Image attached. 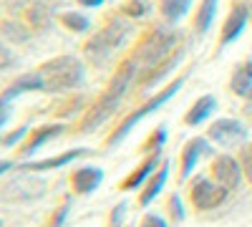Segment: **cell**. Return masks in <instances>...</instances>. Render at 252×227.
I'll use <instances>...</instances> for the list:
<instances>
[{
	"mask_svg": "<svg viewBox=\"0 0 252 227\" xmlns=\"http://www.w3.org/2000/svg\"><path fill=\"white\" fill-rule=\"evenodd\" d=\"M136 73H139V64L134 58H129L126 64L116 71V76L111 78V84H109V89L103 91L96 101H94V106L86 111V116L81 119V124H78V131H94L96 127H101L103 121H106L116 109H119V104H121V98L126 96V91L131 89V81L136 78Z\"/></svg>",
	"mask_w": 252,
	"mask_h": 227,
	"instance_id": "cell-1",
	"label": "cell"
},
{
	"mask_svg": "<svg viewBox=\"0 0 252 227\" xmlns=\"http://www.w3.org/2000/svg\"><path fill=\"white\" fill-rule=\"evenodd\" d=\"M38 71L46 81L48 94L73 91L83 84V78H86V68H83V64L76 56H56V58L46 61Z\"/></svg>",
	"mask_w": 252,
	"mask_h": 227,
	"instance_id": "cell-2",
	"label": "cell"
},
{
	"mask_svg": "<svg viewBox=\"0 0 252 227\" xmlns=\"http://www.w3.org/2000/svg\"><path fill=\"white\" fill-rule=\"evenodd\" d=\"M129 33H131L129 20H126V18H111L98 33H94V35L86 40L83 51H86V56L91 58V64L103 66V64L111 58V53L119 51V48L126 43Z\"/></svg>",
	"mask_w": 252,
	"mask_h": 227,
	"instance_id": "cell-3",
	"label": "cell"
},
{
	"mask_svg": "<svg viewBox=\"0 0 252 227\" xmlns=\"http://www.w3.org/2000/svg\"><path fill=\"white\" fill-rule=\"evenodd\" d=\"M172 48H177V31L166 28V26H157L154 31L146 33V38L139 43L131 58L139 64V71H146V68H154L157 64H161L164 58H169Z\"/></svg>",
	"mask_w": 252,
	"mask_h": 227,
	"instance_id": "cell-4",
	"label": "cell"
},
{
	"mask_svg": "<svg viewBox=\"0 0 252 227\" xmlns=\"http://www.w3.org/2000/svg\"><path fill=\"white\" fill-rule=\"evenodd\" d=\"M184 81H187V76H179V78H174L172 81V84L169 86H166L164 91H159V94H154L152 96V101H146V104L144 106H139L136 111H131L129 116H126L124 121H121V127L111 134V139H109V144H119V141H124V136L126 134H129L134 127H136V124L144 119V116H149V114H154V111H159L164 104H166V101H169V98H174L177 96V91L184 86Z\"/></svg>",
	"mask_w": 252,
	"mask_h": 227,
	"instance_id": "cell-5",
	"label": "cell"
},
{
	"mask_svg": "<svg viewBox=\"0 0 252 227\" xmlns=\"http://www.w3.org/2000/svg\"><path fill=\"white\" fill-rule=\"evenodd\" d=\"M229 190H224L222 184L215 179H209V177H194L192 179V187H189V199H192V204L197 210H215L220 207V204L227 199Z\"/></svg>",
	"mask_w": 252,
	"mask_h": 227,
	"instance_id": "cell-6",
	"label": "cell"
},
{
	"mask_svg": "<svg viewBox=\"0 0 252 227\" xmlns=\"http://www.w3.org/2000/svg\"><path fill=\"white\" fill-rule=\"evenodd\" d=\"M207 139L217 141L220 147H237V144H242L247 139V129L237 119H217L212 127H209Z\"/></svg>",
	"mask_w": 252,
	"mask_h": 227,
	"instance_id": "cell-7",
	"label": "cell"
},
{
	"mask_svg": "<svg viewBox=\"0 0 252 227\" xmlns=\"http://www.w3.org/2000/svg\"><path fill=\"white\" fill-rule=\"evenodd\" d=\"M212 174H215V179L222 184L224 190H240V184H242V174H245V169H242V164H240V159H235V157H229V154H220L215 162H212Z\"/></svg>",
	"mask_w": 252,
	"mask_h": 227,
	"instance_id": "cell-8",
	"label": "cell"
},
{
	"mask_svg": "<svg viewBox=\"0 0 252 227\" xmlns=\"http://www.w3.org/2000/svg\"><path fill=\"white\" fill-rule=\"evenodd\" d=\"M250 20V8L245 3H237L232 10H229L227 20H224V28H222V38H220V48H227L229 43H235V40L242 35L245 26Z\"/></svg>",
	"mask_w": 252,
	"mask_h": 227,
	"instance_id": "cell-9",
	"label": "cell"
},
{
	"mask_svg": "<svg viewBox=\"0 0 252 227\" xmlns=\"http://www.w3.org/2000/svg\"><path fill=\"white\" fill-rule=\"evenodd\" d=\"M3 195L8 197V199H35V197H40L43 195V190H46V182H28V177H18V179H13V182H8V184H3Z\"/></svg>",
	"mask_w": 252,
	"mask_h": 227,
	"instance_id": "cell-10",
	"label": "cell"
},
{
	"mask_svg": "<svg viewBox=\"0 0 252 227\" xmlns=\"http://www.w3.org/2000/svg\"><path fill=\"white\" fill-rule=\"evenodd\" d=\"M182 58H184V48H177V51H174V56L164 58L161 64H157L154 68L139 71V73H141V76H139V86H141V89L154 86L157 81H161L164 76H169V71H174V66H179V64H182Z\"/></svg>",
	"mask_w": 252,
	"mask_h": 227,
	"instance_id": "cell-11",
	"label": "cell"
},
{
	"mask_svg": "<svg viewBox=\"0 0 252 227\" xmlns=\"http://www.w3.org/2000/svg\"><path fill=\"white\" fill-rule=\"evenodd\" d=\"M209 152H212V147H209V139H204V136H194L192 141H187V147L182 152V172H179L182 182L194 172L199 157L202 154H209Z\"/></svg>",
	"mask_w": 252,
	"mask_h": 227,
	"instance_id": "cell-12",
	"label": "cell"
},
{
	"mask_svg": "<svg viewBox=\"0 0 252 227\" xmlns=\"http://www.w3.org/2000/svg\"><path fill=\"white\" fill-rule=\"evenodd\" d=\"M28 91H46V81H43V76H40V71L18 76L13 84H10L3 94H0V98H3V101H13V98H18L20 94H28Z\"/></svg>",
	"mask_w": 252,
	"mask_h": 227,
	"instance_id": "cell-13",
	"label": "cell"
},
{
	"mask_svg": "<svg viewBox=\"0 0 252 227\" xmlns=\"http://www.w3.org/2000/svg\"><path fill=\"white\" fill-rule=\"evenodd\" d=\"M103 182V172L98 167H81L71 174V187L73 192L78 195H89V192H96Z\"/></svg>",
	"mask_w": 252,
	"mask_h": 227,
	"instance_id": "cell-14",
	"label": "cell"
},
{
	"mask_svg": "<svg viewBox=\"0 0 252 227\" xmlns=\"http://www.w3.org/2000/svg\"><path fill=\"white\" fill-rule=\"evenodd\" d=\"M63 124H46V127H38V129H33V134H31V139L23 144V157H33L43 144H48L51 139H56V136H61L63 134Z\"/></svg>",
	"mask_w": 252,
	"mask_h": 227,
	"instance_id": "cell-15",
	"label": "cell"
},
{
	"mask_svg": "<svg viewBox=\"0 0 252 227\" xmlns=\"http://www.w3.org/2000/svg\"><path fill=\"white\" fill-rule=\"evenodd\" d=\"M89 149H71V152H63V154H58V157H48V159H40V162H28V164H23V172H46V169H58V167H66V164H71L73 159H78V157H83Z\"/></svg>",
	"mask_w": 252,
	"mask_h": 227,
	"instance_id": "cell-16",
	"label": "cell"
},
{
	"mask_svg": "<svg viewBox=\"0 0 252 227\" xmlns=\"http://www.w3.org/2000/svg\"><path fill=\"white\" fill-rule=\"evenodd\" d=\"M169 169H172V162H164L161 167L149 177V182H146V187H144V192H141V197H139L141 207H149L152 199L159 197V192L164 190V184H166V177H169Z\"/></svg>",
	"mask_w": 252,
	"mask_h": 227,
	"instance_id": "cell-17",
	"label": "cell"
},
{
	"mask_svg": "<svg viewBox=\"0 0 252 227\" xmlns=\"http://www.w3.org/2000/svg\"><path fill=\"white\" fill-rule=\"evenodd\" d=\"M159 157H161V152H152V157H146L144 159V164L134 172V174H129L124 179V184H121V190H139L141 184L149 179L154 172H157V164H159Z\"/></svg>",
	"mask_w": 252,
	"mask_h": 227,
	"instance_id": "cell-18",
	"label": "cell"
},
{
	"mask_svg": "<svg viewBox=\"0 0 252 227\" xmlns=\"http://www.w3.org/2000/svg\"><path fill=\"white\" fill-rule=\"evenodd\" d=\"M215 106H217V98L215 96H199L194 104H192V109L187 111V116H184V121L189 124V127H199V124H204L209 116H212V111H215Z\"/></svg>",
	"mask_w": 252,
	"mask_h": 227,
	"instance_id": "cell-19",
	"label": "cell"
},
{
	"mask_svg": "<svg viewBox=\"0 0 252 227\" xmlns=\"http://www.w3.org/2000/svg\"><path fill=\"white\" fill-rule=\"evenodd\" d=\"M229 89L242 98H252V61H245L235 68L232 78H229Z\"/></svg>",
	"mask_w": 252,
	"mask_h": 227,
	"instance_id": "cell-20",
	"label": "cell"
},
{
	"mask_svg": "<svg viewBox=\"0 0 252 227\" xmlns=\"http://www.w3.org/2000/svg\"><path fill=\"white\" fill-rule=\"evenodd\" d=\"M217 3L220 0H202V5L197 10V18H194V26H197V33H207L209 28H212V20L217 15Z\"/></svg>",
	"mask_w": 252,
	"mask_h": 227,
	"instance_id": "cell-21",
	"label": "cell"
},
{
	"mask_svg": "<svg viewBox=\"0 0 252 227\" xmlns=\"http://www.w3.org/2000/svg\"><path fill=\"white\" fill-rule=\"evenodd\" d=\"M161 3V13L169 23H177L179 18H184L192 8V0H159Z\"/></svg>",
	"mask_w": 252,
	"mask_h": 227,
	"instance_id": "cell-22",
	"label": "cell"
},
{
	"mask_svg": "<svg viewBox=\"0 0 252 227\" xmlns=\"http://www.w3.org/2000/svg\"><path fill=\"white\" fill-rule=\"evenodd\" d=\"M63 26H66L68 31H76V33H86L89 28H91V20L83 15V13H76V10H71V13H63Z\"/></svg>",
	"mask_w": 252,
	"mask_h": 227,
	"instance_id": "cell-23",
	"label": "cell"
},
{
	"mask_svg": "<svg viewBox=\"0 0 252 227\" xmlns=\"http://www.w3.org/2000/svg\"><path fill=\"white\" fill-rule=\"evenodd\" d=\"M126 18H144L152 13V3L149 0H129V3H124V10H121Z\"/></svg>",
	"mask_w": 252,
	"mask_h": 227,
	"instance_id": "cell-24",
	"label": "cell"
},
{
	"mask_svg": "<svg viewBox=\"0 0 252 227\" xmlns=\"http://www.w3.org/2000/svg\"><path fill=\"white\" fill-rule=\"evenodd\" d=\"M164 141H166V127H159L157 131H154V136L149 139V152H161V147H164Z\"/></svg>",
	"mask_w": 252,
	"mask_h": 227,
	"instance_id": "cell-25",
	"label": "cell"
},
{
	"mask_svg": "<svg viewBox=\"0 0 252 227\" xmlns=\"http://www.w3.org/2000/svg\"><path fill=\"white\" fill-rule=\"evenodd\" d=\"M169 210H172V215H174L177 222H182V220L187 217V210H184V204H182V197H179V195H172V199H169Z\"/></svg>",
	"mask_w": 252,
	"mask_h": 227,
	"instance_id": "cell-26",
	"label": "cell"
},
{
	"mask_svg": "<svg viewBox=\"0 0 252 227\" xmlns=\"http://www.w3.org/2000/svg\"><path fill=\"white\" fill-rule=\"evenodd\" d=\"M240 164H242V169H245L247 179L252 182V144H247V147L242 149V154H240Z\"/></svg>",
	"mask_w": 252,
	"mask_h": 227,
	"instance_id": "cell-27",
	"label": "cell"
},
{
	"mask_svg": "<svg viewBox=\"0 0 252 227\" xmlns=\"http://www.w3.org/2000/svg\"><path fill=\"white\" fill-rule=\"evenodd\" d=\"M139 227H166V220L161 215H157V212H149V215H144Z\"/></svg>",
	"mask_w": 252,
	"mask_h": 227,
	"instance_id": "cell-28",
	"label": "cell"
},
{
	"mask_svg": "<svg viewBox=\"0 0 252 227\" xmlns=\"http://www.w3.org/2000/svg\"><path fill=\"white\" fill-rule=\"evenodd\" d=\"M13 61H15V56H13V51L3 43V40H0V71H3V68H8L10 64H13Z\"/></svg>",
	"mask_w": 252,
	"mask_h": 227,
	"instance_id": "cell-29",
	"label": "cell"
},
{
	"mask_svg": "<svg viewBox=\"0 0 252 227\" xmlns=\"http://www.w3.org/2000/svg\"><path fill=\"white\" fill-rule=\"evenodd\" d=\"M68 212H71V204L66 202L63 207H58V212H56V217H53V227H63V222H66V217H68Z\"/></svg>",
	"mask_w": 252,
	"mask_h": 227,
	"instance_id": "cell-30",
	"label": "cell"
},
{
	"mask_svg": "<svg viewBox=\"0 0 252 227\" xmlns=\"http://www.w3.org/2000/svg\"><path fill=\"white\" fill-rule=\"evenodd\" d=\"M26 134H28V127H20L15 134H10V136H3V144H5V147H13V144H15V141H20V139H23Z\"/></svg>",
	"mask_w": 252,
	"mask_h": 227,
	"instance_id": "cell-31",
	"label": "cell"
},
{
	"mask_svg": "<svg viewBox=\"0 0 252 227\" xmlns=\"http://www.w3.org/2000/svg\"><path fill=\"white\" fill-rule=\"evenodd\" d=\"M8 119H10V101H3V98H0V129L5 127Z\"/></svg>",
	"mask_w": 252,
	"mask_h": 227,
	"instance_id": "cell-32",
	"label": "cell"
},
{
	"mask_svg": "<svg viewBox=\"0 0 252 227\" xmlns=\"http://www.w3.org/2000/svg\"><path fill=\"white\" fill-rule=\"evenodd\" d=\"M124 215H126V204L121 202L119 207L114 210V215H111V227H119V225L124 222Z\"/></svg>",
	"mask_w": 252,
	"mask_h": 227,
	"instance_id": "cell-33",
	"label": "cell"
},
{
	"mask_svg": "<svg viewBox=\"0 0 252 227\" xmlns=\"http://www.w3.org/2000/svg\"><path fill=\"white\" fill-rule=\"evenodd\" d=\"M101 3H106V0H78V5L83 8H98Z\"/></svg>",
	"mask_w": 252,
	"mask_h": 227,
	"instance_id": "cell-34",
	"label": "cell"
},
{
	"mask_svg": "<svg viewBox=\"0 0 252 227\" xmlns=\"http://www.w3.org/2000/svg\"><path fill=\"white\" fill-rule=\"evenodd\" d=\"M8 169H13V162H8V159H0V174H5Z\"/></svg>",
	"mask_w": 252,
	"mask_h": 227,
	"instance_id": "cell-35",
	"label": "cell"
},
{
	"mask_svg": "<svg viewBox=\"0 0 252 227\" xmlns=\"http://www.w3.org/2000/svg\"><path fill=\"white\" fill-rule=\"evenodd\" d=\"M0 227H3V220H0Z\"/></svg>",
	"mask_w": 252,
	"mask_h": 227,
	"instance_id": "cell-36",
	"label": "cell"
}]
</instances>
